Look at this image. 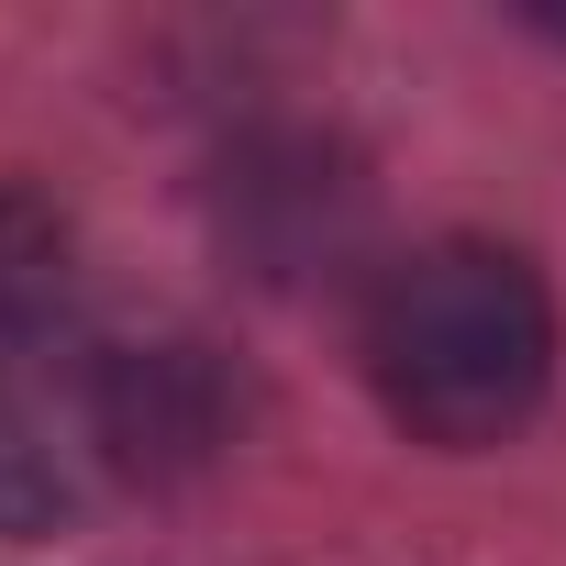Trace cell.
Segmentation results:
<instances>
[{
  "label": "cell",
  "instance_id": "obj_1",
  "mask_svg": "<svg viewBox=\"0 0 566 566\" xmlns=\"http://www.w3.org/2000/svg\"><path fill=\"white\" fill-rule=\"evenodd\" d=\"M367 378L400 433L478 455L544 411L555 301L511 244H422L367 301Z\"/></svg>",
  "mask_w": 566,
  "mask_h": 566
},
{
  "label": "cell",
  "instance_id": "obj_2",
  "mask_svg": "<svg viewBox=\"0 0 566 566\" xmlns=\"http://www.w3.org/2000/svg\"><path fill=\"white\" fill-rule=\"evenodd\" d=\"M222 433V389L189 345H156V356H101L90 367V444L134 478H167V467H200Z\"/></svg>",
  "mask_w": 566,
  "mask_h": 566
},
{
  "label": "cell",
  "instance_id": "obj_3",
  "mask_svg": "<svg viewBox=\"0 0 566 566\" xmlns=\"http://www.w3.org/2000/svg\"><path fill=\"white\" fill-rule=\"evenodd\" d=\"M78 511L67 444H56V400L23 367V323L0 312V533H56Z\"/></svg>",
  "mask_w": 566,
  "mask_h": 566
}]
</instances>
